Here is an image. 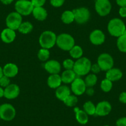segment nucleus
Masks as SVG:
<instances>
[{"label": "nucleus", "instance_id": "f257e3e1", "mask_svg": "<svg viewBox=\"0 0 126 126\" xmlns=\"http://www.w3.org/2000/svg\"><path fill=\"white\" fill-rule=\"evenodd\" d=\"M126 30V26L122 19L113 18L108 24V31L111 36L114 37H121Z\"/></svg>", "mask_w": 126, "mask_h": 126}, {"label": "nucleus", "instance_id": "f03ea898", "mask_svg": "<svg viewBox=\"0 0 126 126\" xmlns=\"http://www.w3.org/2000/svg\"><path fill=\"white\" fill-rule=\"evenodd\" d=\"M92 64V63L88 58L82 56L75 62L73 70L77 76H85L90 72Z\"/></svg>", "mask_w": 126, "mask_h": 126}, {"label": "nucleus", "instance_id": "7ed1b4c3", "mask_svg": "<svg viewBox=\"0 0 126 126\" xmlns=\"http://www.w3.org/2000/svg\"><path fill=\"white\" fill-rule=\"evenodd\" d=\"M57 36L56 33L50 30H46L41 33L39 38V43L42 48L51 49L56 44Z\"/></svg>", "mask_w": 126, "mask_h": 126}, {"label": "nucleus", "instance_id": "20e7f679", "mask_svg": "<svg viewBox=\"0 0 126 126\" xmlns=\"http://www.w3.org/2000/svg\"><path fill=\"white\" fill-rule=\"evenodd\" d=\"M56 45L61 49L69 51L75 45V40L71 35L63 33L57 36Z\"/></svg>", "mask_w": 126, "mask_h": 126}, {"label": "nucleus", "instance_id": "39448f33", "mask_svg": "<svg viewBox=\"0 0 126 126\" xmlns=\"http://www.w3.org/2000/svg\"><path fill=\"white\" fill-rule=\"evenodd\" d=\"M14 6L16 11L22 16H27L31 14L34 8L30 0H18Z\"/></svg>", "mask_w": 126, "mask_h": 126}, {"label": "nucleus", "instance_id": "423d86ee", "mask_svg": "<svg viewBox=\"0 0 126 126\" xmlns=\"http://www.w3.org/2000/svg\"><path fill=\"white\" fill-rule=\"evenodd\" d=\"M16 115V111L14 106L9 103L0 105V117L5 121H11L14 119Z\"/></svg>", "mask_w": 126, "mask_h": 126}, {"label": "nucleus", "instance_id": "0eeeda50", "mask_svg": "<svg viewBox=\"0 0 126 126\" xmlns=\"http://www.w3.org/2000/svg\"><path fill=\"white\" fill-rule=\"evenodd\" d=\"M22 22V16L16 11L9 13L6 19L7 27L12 30H18L19 26Z\"/></svg>", "mask_w": 126, "mask_h": 126}, {"label": "nucleus", "instance_id": "6e6552de", "mask_svg": "<svg viewBox=\"0 0 126 126\" xmlns=\"http://www.w3.org/2000/svg\"><path fill=\"white\" fill-rule=\"evenodd\" d=\"M94 9L99 16L105 17L111 13L112 5L110 0H96Z\"/></svg>", "mask_w": 126, "mask_h": 126}, {"label": "nucleus", "instance_id": "1a4fd4ad", "mask_svg": "<svg viewBox=\"0 0 126 126\" xmlns=\"http://www.w3.org/2000/svg\"><path fill=\"white\" fill-rule=\"evenodd\" d=\"M97 64L103 71H107L114 66L113 58L106 53H101L97 59Z\"/></svg>", "mask_w": 126, "mask_h": 126}, {"label": "nucleus", "instance_id": "9d476101", "mask_svg": "<svg viewBox=\"0 0 126 126\" xmlns=\"http://www.w3.org/2000/svg\"><path fill=\"white\" fill-rule=\"evenodd\" d=\"M72 11L74 14L75 21L80 25L87 23L90 18V11L85 7L77 8L74 9Z\"/></svg>", "mask_w": 126, "mask_h": 126}, {"label": "nucleus", "instance_id": "9b49d317", "mask_svg": "<svg viewBox=\"0 0 126 126\" xmlns=\"http://www.w3.org/2000/svg\"><path fill=\"white\" fill-rule=\"evenodd\" d=\"M71 90L76 96H80L85 93L87 86L84 80L80 77H76V79L71 83Z\"/></svg>", "mask_w": 126, "mask_h": 126}, {"label": "nucleus", "instance_id": "f8f14e48", "mask_svg": "<svg viewBox=\"0 0 126 126\" xmlns=\"http://www.w3.org/2000/svg\"><path fill=\"white\" fill-rule=\"evenodd\" d=\"M90 41L94 45H101L105 41V35L103 32L99 29L92 31L90 34Z\"/></svg>", "mask_w": 126, "mask_h": 126}, {"label": "nucleus", "instance_id": "ddd939ff", "mask_svg": "<svg viewBox=\"0 0 126 126\" xmlns=\"http://www.w3.org/2000/svg\"><path fill=\"white\" fill-rule=\"evenodd\" d=\"M112 110V106L108 101H102L99 102L96 106L95 114L98 116H108Z\"/></svg>", "mask_w": 126, "mask_h": 126}, {"label": "nucleus", "instance_id": "4468645a", "mask_svg": "<svg viewBox=\"0 0 126 126\" xmlns=\"http://www.w3.org/2000/svg\"><path fill=\"white\" fill-rule=\"evenodd\" d=\"M20 94V88L15 83H11L4 88V97L8 100H14Z\"/></svg>", "mask_w": 126, "mask_h": 126}, {"label": "nucleus", "instance_id": "2eb2a0df", "mask_svg": "<svg viewBox=\"0 0 126 126\" xmlns=\"http://www.w3.org/2000/svg\"><path fill=\"white\" fill-rule=\"evenodd\" d=\"M45 69L51 74H59L61 70V66L56 60H49L45 64Z\"/></svg>", "mask_w": 126, "mask_h": 126}, {"label": "nucleus", "instance_id": "dca6fc26", "mask_svg": "<svg viewBox=\"0 0 126 126\" xmlns=\"http://www.w3.org/2000/svg\"><path fill=\"white\" fill-rule=\"evenodd\" d=\"M16 37L15 30L7 27L4 29L1 33V39L4 43H11L13 42Z\"/></svg>", "mask_w": 126, "mask_h": 126}, {"label": "nucleus", "instance_id": "f3484780", "mask_svg": "<svg viewBox=\"0 0 126 126\" xmlns=\"http://www.w3.org/2000/svg\"><path fill=\"white\" fill-rule=\"evenodd\" d=\"M3 74L9 78H13L16 76L19 72L17 66L14 63H8L3 67Z\"/></svg>", "mask_w": 126, "mask_h": 126}, {"label": "nucleus", "instance_id": "a211bd4d", "mask_svg": "<svg viewBox=\"0 0 126 126\" xmlns=\"http://www.w3.org/2000/svg\"><path fill=\"white\" fill-rule=\"evenodd\" d=\"M71 90L67 85H61L56 89L55 95L58 100L64 101L71 94Z\"/></svg>", "mask_w": 126, "mask_h": 126}, {"label": "nucleus", "instance_id": "6ab92c4d", "mask_svg": "<svg viewBox=\"0 0 126 126\" xmlns=\"http://www.w3.org/2000/svg\"><path fill=\"white\" fill-rule=\"evenodd\" d=\"M123 76L122 71L119 68L112 67L106 71V79L110 80L111 82H116L121 79Z\"/></svg>", "mask_w": 126, "mask_h": 126}, {"label": "nucleus", "instance_id": "aec40b11", "mask_svg": "<svg viewBox=\"0 0 126 126\" xmlns=\"http://www.w3.org/2000/svg\"><path fill=\"white\" fill-rule=\"evenodd\" d=\"M76 121L81 125H85L88 122V115L83 110H80L78 107L74 108Z\"/></svg>", "mask_w": 126, "mask_h": 126}, {"label": "nucleus", "instance_id": "412c9836", "mask_svg": "<svg viewBox=\"0 0 126 126\" xmlns=\"http://www.w3.org/2000/svg\"><path fill=\"white\" fill-rule=\"evenodd\" d=\"M61 77L59 74H51L47 80L48 85L53 89H56L61 85Z\"/></svg>", "mask_w": 126, "mask_h": 126}, {"label": "nucleus", "instance_id": "4be33fe9", "mask_svg": "<svg viewBox=\"0 0 126 126\" xmlns=\"http://www.w3.org/2000/svg\"><path fill=\"white\" fill-rule=\"evenodd\" d=\"M32 14L36 20L39 21H43L47 19L48 16L47 11L43 7L34 8Z\"/></svg>", "mask_w": 126, "mask_h": 126}, {"label": "nucleus", "instance_id": "5701e85b", "mask_svg": "<svg viewBox=\"0 0 126 126\" xmlns=\"http://www.w3.org/2000/svg\"><path fill=\"white\" fill-rule=\"evenodd\" d=\"M76 76L77 75L75 73L74 70H65L61 76L62 82L65 84L71 83L76 79Z\"/></svg>", "mask_w": 126, "mask_h": 126}, {"label": "nucleus", "instance_id": "b1692460", "mask_svg": "<svg viewBox=\"0 0 126 126\" xmlns=\"http://www.w3.org/2000/svg\"><path fill=\"white\" fill-rule=\"evenodd\" d=\"M62 22L65 24H70L75 21L74 14L72 11L67 10L63 12L61 17Z\"/></svg>", "mask_w": 126, "mask_h": 126}, {"label": "nucleus", "instance_id": "393cba45", "mask_svg": "<svg viewBox=\"0 0 126 126\" xmlns=\"http://www.w3.org/2000/svg\"><path fill=\"white\" fill-rule=\"evenodd\" d=\"M33 26L31 22L29 21L22 22L19 26L18 30L22 34H29L33 30Z\"/></svg>", "mask_w": 126, "mask_h": 126}, {"label": "nucleus", "instance_id": "a878e982", "mask_svg": "<svg viewBox=\"0 0 126 126\" xmlns=\"http://www.w3.org/2000/svg\"><path fill=\"white\" fill-rule=\"evenodd\" d=\"M83 51L82 47L79 45H74L69 50L70 56L72 58L76 59H78L82 58L83 56Z\"/></svg>", "mask_w": 126, "mask_h": 126}, {"label": "nucleus", "instance_id": "bb28decb", "mask_svg": "<svg viewBox=\"0 0 126 126\" xmlns=\"http://www.w3.org/2000/svg\"><path fill=\"white\" fill-rule=\"evenodd\" d=\"M83 111L88 115V116H93L96 112V106L91 101H86L83 105Z\"/></svg>", "mask_w": 126, "mask_h": 126}, {"label": "nucleus", "instance_id": "cd10ccee", "mask_svg": "<svg viewBox=\"0 0 126 126\" xmlns=\"http://www.w3.org/2000/svg\"><path fill=\"white\" fill-rule=\"evenodd\" d=\"M116 43L119 50L122 53H126V30L124 35L117 38Z\"/></svg>", "mask_w": 126, "mask_h": 126}, {"label": "nucleus", "instance_id": "c85d7f7f", "mask_svg": "<svg viewBox=\"0 0 126 126\" xmlns=\"http://www.w3.org/2000/svg\"><path fill=\"white\" fill-rule=\"evenodd\" d=\"M87 87H93L96 84L98 81L97 76L94 74H90L87 76L84 80Z\"/></svg>", "mask_w": 126, "mask_h": 126}, {"label": "nucleus", "instance_id": "c756f323", "mask_svg": "<svg viewBox=\"0 0 126 126\" xmlns=\"http://www.w3.org/2000/svg\"><path fill=\"white\" fill-rule=\"evenodd\" d=\"M112 86H113L112 82L106 78L103 80L100 83V88H101V90L106 93L110 92L112 90Z\"/></svg>", "mask_w": 126, "mask_h": 126}, {"label": "nucleus", "instance_id": "7c9ffc66", "mask_svg": "<svg viewBox=\"0 0 126 126\" xmlns=\"http://www.w3.org/2000/svg\"><path fill=\"white\" fill-rule=\"evenodd\" d=\"M63 103L68 107H74L78 103V98L75 94H70L67 96Z\"/></svg>", "mask_w": 126, "mask_h": 126}, {"label": "nucleus", "instance_id": "2f4dec72", "mask_svg": "<svg viewBox=\"0 0 126 126\" xmlns=\"http://www.w3.org/2000/svg\"><path fill=\"white\" fill-rule=\"evenodd\" d=\"M50 56L49 49H45V48H41L38 52L37 56L38 58L42 61H46L48 60Z\"/></svg>", "mask_w": 126, "mask_h": 126}, {"label": "nucleus", "instance_id": "473e14b6", "mask_svg": "<svg viewBox=\"0 0 126 126\" xmlns=\"http://www.w3.org/2000/svg\"><path fill=\"white\" fill-rule=\"evenodd\" d=\"M75 62L72 59H66L63 63V66L66 70H73Z\"/></svg>", "mask_w": 126, "mask_h": 126}, {"label": "nucleus", "instance_id": "72a5a7b5", "mask_svg": "<svg viewBox=\"0 0 126 126\" xmlns=\"http://www.w3.org/2000/svg\"><path fill=\"white\" fill-rule=\"evenodd\" d=\"M10 78H9L7 76L3 75L1 78H0V87L3 88H6L8 87L9 85L11 84Z\"/></svg>", "mask_w": 126, "mask_h": 126}, {"label": "nucleus", "instance_id": "f704fd0d", "mask_svg": "<svg viewBox=\"0 0 126 126\" xmlns=\"http://www.w3.org/2000/svg\"><path fill=\"white\" fill-rule=\"evenodd\" d=\"M34 8L43 7L45 4L47 0H30Z\"/></svg>", "mask_w": 126, "mask_h": 126}, {"label": "nucleus", "instance_id": "c9c22d12", "mask_svg": "<svg viewBox=\"0 0 126 126\" xmlns=\"http://www.w3.org/2000/svg\"><path fill=\"white\" fill-rule=\"evenodd\" d=\"M65 0H50V4L54 8H59L64 4Z\"/></svg>", "mask_w": 126, "mask_h": 126}, {"label": "nucleus", "instance_id": "e433bc0d", "mask_svg": "<svg viewBox=\"0 0 126 126\" xmlns=\"http://www.w3.org/2000/svg\"><path fill=\"white\" fill-rule=\"evenodd\" d=\"M90 71H92V73L94 74H99L101 71V69H100V66L97 63H95V64H92V67H91V70Z\"/></svg>", "mask_w": 126, "mask_h": 126}, {"label": "nucleus", "instance_id": "4c0bfd02", "mask_svg": "<svg viewBox=\"0 0 126 126\" xmlns=\"http://www.w3.org/2000/svg\"><path fill=\"white\" fill-rule=\"evenodd\" d=\"M116 126H126V117H120L116 121Z\"/></svg>", "mask_w": 126, "mask_h": 126}, {"label": "nucleus", "instance_id": "58836bf2", "mask_svg": "<svg viewBox=\"0 0 126 126\" xmlns=\"http://www.w3.org/2000/svg\"><path fill=\"white\" fill-rule=\"evenodd\" d=\"M119 100L122 104H126V92H122L119 96Z\"/></svg>", "mask_w": 126, "mask_h": 126}, {"label": "nucleus", "instance_id": "ea45409f", "mask_svg": "<svg viewBox=\"0 0 126 126\" xmlns=\"http://www.w3.org/2000/svg\"><path fill=\"white\" fill-rule=\"evenodd\" d=\"M119 16L122 18L126 17V7H120L119 10Z\"/></svg>", "mask_w": 126, "mask_h": 126}, {"label": "nucleus", "instance_id": "a19ab883", "mask_svg": "<svg viewBox=\"0 0 126 126\" xmlns=\"http://www.w3.org/2000/svg\"><path fill=\"white\" fill-rule=\"evenodd\" d=\"M85 93H87V94L89 95V96H92L94 94V91L92 87H87V89H86Z\"/></svg>", "mask_w": 126, "mask_h": 126}, {"label": "nucleus", "instance_id": "79ce46f5", "mask_svg": "<svg viewBox=\"0 0 126 126\" xmlns=\"http://www.w3.org/2000/svg\"><path fill=\"white\" fill-rule=\"evenodd\" d=\"M117 5L120 7H126V0H116Z\"/></svg>", "mask_w": 126, "mask_h": 126}, {"label": "nucleus", "instance_id": "37998d69", "mask_svg": "<svg viewBox=\"0 0 126 126\" xmlns=\"http://www.w3.org/2000/svg\"><path fill=\"white\" fill-rule=\"evenodd\" d=\"M14 1V0H0V1L4 5H9V4H11Z\"/></svg>", "mask_w": 126, "mask_h": 126}, {"label": "nucleus", "instance_id": "c03bdc74", "mask_svg": "<svg viewBox=\"0 0 126 126\" xmlns=\"http://www.w3.org/2000/svg\"><path fill=\"white\" fill-rule=\"evenodd\" d=\"M4 89L3 87H0V98H3L4 96Z\"/></svg>", "mask_w": 126, "mask_h": 126}, {"label": "nucleus", "instance_id": "a18cd8bd", "mask_svg": "<svg viewBox=\"0 0 126 126\" xmlns=\"http://www.w3.org/2000/svg\"><path fill=\"white\" fill-rule=\"evenodd\" d=\"M3 68H2L1 66H0V78L3 76Z\"/></svg>", "mask_w": 126, "mask_h": 126}, {"label": "nucleus", "instance_id": "49530a36", "mask_svg": "<svg viewBox=\"0 0 126 126\" xmlns=\"http://www.w3.org/2000/svg\"><path fill=\"white\" fill-rule=\"evenodd\" d=\"M109 126V125H105V126Z\"/></svg>", "mask_w": 126, "mask_h": 126}, {"label": "nucleus", "instance_id": "de8ad7c7", "mask_svg": "<svg viewBox=\"0 0 126 126\" xmlns=\"http://www.w3.org/2000/svg\"><path fill=\"white\" fill-rule=\"evenodd\" d=\"M0 120H1V117H0Z\"/></svg>", "mask_w": 126, "mask_h": 126}]
</instances>
